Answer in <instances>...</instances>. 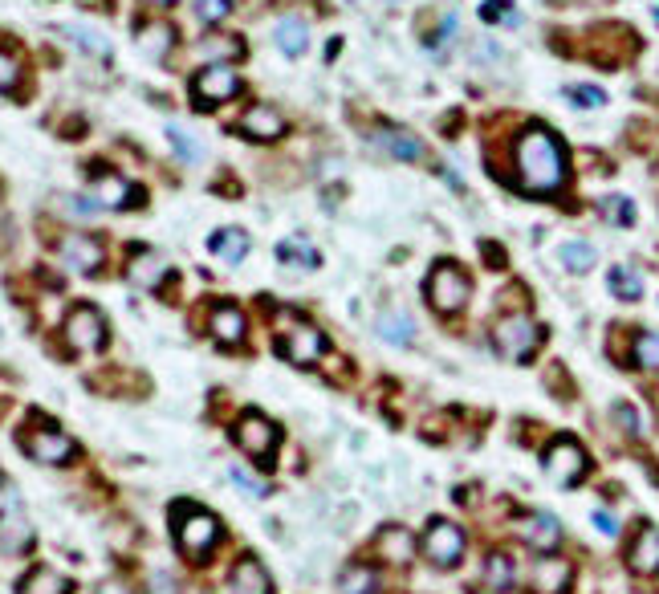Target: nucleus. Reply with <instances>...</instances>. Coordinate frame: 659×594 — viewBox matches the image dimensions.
<instances>
[{"label":"nucleus","instance_id":"2eb2a0df","mask_svg":"<svg viewBox=\"0 0 659 594\" xmlns=\"http://www.w3.org/2000/svg\"><path fill=\"white\" fill-rule=\"evenodd\" d=\"M241 131L249 135V139H257V143H269V139H281L285 135V118L273 110V106H249L245 114H241Z\"/></svg>","mask_w":659,"mask_h":594},{"label":"nucleus","instance_id":"412c9836","mask_svg":"<svg viewBox=\"0 0 659 594\" xmlns=\"http://www.w3.org/2000/svg\"><path fill=\"white\" fill-rule=\"evenodd\" d=\"M232 594H273V578L257 558H241L232 566Z\"/></svg>","mask_w":659,"mask_h":594},{"label":"nucleus","instance_id":"39448f33","mask_svg":"<svg viewBox=\"0 0 659 594\" xmlns=\"http://www.w3.org/2000/svg\"><path fill=\"white\" fill-rule=\"evenodd\" d=\"M236 444L245 448V456H253L257 464H269L273 452H277V428L265 420L261 411H245L241 420H236Z\"/></svg>","mask_w":659,"mask_h":594},{"label":"nucleus","instance_id":"393cba45","mask_svg":"<svg viewBox=\"0 0 659 594\" xmlns=\"http://www.w3.org/2000/svg\"><path fill=\"white\" fill-rule=\"evenodd\" d=\"M208 249H212L220 261L236 265V261H245V253H249V232H245V228H220V232L208 236Z\"/></svg>","mask_w":659,"mask_h":594},{"label":"nucleus","instance_id":"f03ea898","mask_svg":"<svg viewBox=\"0 0 659 594\" xmlns=\"http://www.w3.org/2000/svg\"><path fill=\"white\" fill-rule=\"evenodd\" d=\"M468 293H472V281H468V273H464L460 265L440 261V265L428 273V302H432V310H440V314H460V310L468 306Z\"/></svg>","mask_w":659,"mask_h":594},{"label":"nucleus","instance_id":"79ce46f5","mask_svg":"<svg viewBox=\"0 0 659 594\" xmlns=\"http://www.w3.org/2000/svg\"><path fill=\"white\" fill-rule=\"evenodd\" d=\"M228 477H232V485H241L245 493H253V497H265V485H261V481H253V477H249V472H241V468H232V472H228Z\"/></svg>","mask_w":659,"mask_h":594},{"label":"nucleus","instance_id":"5701e85b","mask_svg":"<svg viewBox=\"0 0 659 594\" xmlns=\"http://www.w3.org/2000/svg\"><path fill=\"white\" fill-rule=\"evenodd\" d=\"M33 546V525L21 513L0 517V554H25Z\"/></svg>","mask_w":659,"mask_h":594},{"label":"nucleus","instance_id":"f704fd0d","mask_svg":"<svg viewBox=\"0 0 659 594\" xmlns=\"http://www.w3.org/2000/svg\"><path fill=\"white\" fill-rule=\"evenodd\" d=\"M598 212H603L611 224H619V228H631L635 224V204L627 196H607L603 204H598Z\"/></svg>","mask_w":659,"mask_h":594},{"label":"nucleus","instance_id":"c85d7f7f","mask_svg":"<svg viewBox=\"0 0 659 594\" xmlns=\"http://www.w3.org/2000/svg\"><path fill=\"white\" fill-rule=\"evenodd\" d=\"M94 200H98L102 208H127V204L139 200V192H135L127 180H118V175H114V180H102V184H98Z\"/></svg>","mask_w":659,"mask_h":594},{"label":"nucleus","instance_id":"c9c22d12","mask_svg":"<svg viewBox=\"0 0 659 594\" xmlns=\"http://www.w3.org/2000/svg\"><path fill=\"white\" fill-rule=\"evenodd\" d=\"M167 139H171V147L179 151V159H184V163H200L204 159V147L188 135V131H179V127H167Z\"/></svg>","mask_w":659,"mask_h":594},{"label":"nucleus","instance_id":"cd10ccee","mask_svg":"<svg viewBox=\"0 0 659 594\" xmlns=\"http://www.w3.org/2000/svg\"><path fill=\"white\" fill-rule=\"evenodd\" d=\"M513 558L509 554H489V562H485V578H481V586H485V594H505L509 586H513Z\"/></svg>","mask_w":659,"mask_h":594},{"label":"nucleus","instance_id":"2f4dec72","mask_svg":"<svg viewBox=\"0 0 659 594\" xmlns=\"http://www.w3.org/2000/svg\"><path fill=\"white\" fill-rule=\"evenodd\" d=\"M375 590H379L375 566H346L342 570V594H375Z\"/></svg>","mask_w":659,"mask_h":594},{"label":"nucleus","instance_id":"473e14b6","mask_svg":"<svg viewBox=\"0 0 659 594\" xmlns=\"http://www.w3.org/2000/svg\"><path fill=\"white\" fill-rule=\"evenodd\" d=\"M611 293L623 297V302H639V297H643V277L635 269H627V265H615L611 269Z\"/></svg>","mask_w":659,"mask_h":594},{"label":"nucleus","instance_id":"423d86ee","mask_svg":"<svg viewBox=\"0 0 659 594\" xmlns=\"http://www.w3.org/2000/svg\"><path fill=\"white\" fill-rule=\"evenodd\" d=\"M277 346H281L285 359L297 363V367H310V363H318L322 354H326V338H322V330L310 326V322H289L285 334L277 338Z\"/></svg>","mask_w":659,"mask_h":594},{"label":"nucleus","instance_id":"b1692460","mask_svg":"<svg viewBox=\"0 0 659 594\" xmlns=\"http://www.w3.org/2000/svg\"><path fill=\"white\" fill-rule=\"evenodd\" d=\"M167 277V261L159 257V253H135L131 257V265H127V281L131 285H139V289H155L159 281Z\"/></svg>","mask_w":659,"mask_h":594},{"label":"nucleus","instance_id":"aec40b11","mask_svg":"<svg viewBox=\"0 0 659 594\" xmlns=\"http://www.w3.org/2000/svg\"><path fill=\"white\" fill-rule=\"evenodd\" d=\"M208 330H212V338H216L220 346H241L249 326H245V314L236 310V306H216Z\"/></svg>","mask_w":659,"mask_h":594},{"label":"nucleus","instance_id":"72a5a7b5","mask_svg":"<svg viewBox=\"0 0 659 594\" xmlns=\"http://www.w3.org/2000/svg\"><path fill=\"white\" fill-rule=\"evenodd\" d=\"M594 261H598V253H594L590 241H566V245H562V265H566L570 273H590Z\"/></svg>","mask_w":659,"mask_h":594},{"label":"nucleus","instance_id":"f257e3e1","mask_svg":"<svg viewBox=\"0 0 659 594\" xmlns=\"http://www.w3.org/2000/svg\"><path fill=\"white\" fill-rule=\"evenodd\" d=\"M517 188L529 196H554L566 184V151L550 127H525L513 147Z\"/></svg>","mask_w":659,"mask_h":594},{"label":"nucleus","instance_id":"4468645a","mask_svg":"<svg viewBox=\"0 0 659 594\" xmlns=\"http://www.w3.org/2000/svg\"><path fill=\"white\" fill-rule=\"evenodd\" d=\"M517 533H521V542H525L529 550H537V554H550V550H558V542H562V525H558L550 513H529V517L517 525Z\"/></svg>","mask_w":659,"mask_h":594},{"label":"nucleus","instance_id":"9d476101","mask_svg":"<svg viewBox=\"0 0 659 594\" xmlns=\"http://www.w3.org/2000/svg\"><path fill=\"white\" fill-rule=\"evenodd\" d=\"M66 342L74 350H102L106 346V322L94 306H78L66 318Z\"/></svg>","mask_w":659,"mask_h":594},{"label":"nucleus","instance_id":"f8f14e48","mask_svg":"<svg viewBox=\"0 0 659 594\" xmlns=\"http://www.w3.org/2000/svg\"><path fill=\"white\" fill-rule=\"evenodd\" d=\"M25 452L41 464H66L74 456V440L66 432H57V428H37L25 436Z\"/></svg>","mask_w":659,"mask_h":594},{"label":"nucleus","instance_id":"de8ad7c7","mask_svg":"<svg viewBox=\"0 0 659 594\" xmlns=\"http://www.w3.org/2000/svg\"><path fill=\"white\" fill-rule=\"evenodd\" d=\"M655 17H659V13H655Z\"/></svg>","mask_w":659,"mask_h":594},{"label":"nucleus","instance_id":"9b49d317","mask_svg":"<svg viewBox=\"0 0 659 594\" xmlns=\"http://www.w3.org/2000/svg\"><path fill=\"white\" fill-rule=\"evenodd\" d=\"M57 253H62L66 269H74V273H98V269H102V261H106V253H102V245L94 241V236H78V232L62 236V245H57Z\"/></svg>","mask_w":659,"mask_h":594},{"label":"nucleus","instance_id":"e433bc0d","mask_svg":"<svg viewBox=\"0 0 659 594\" xmlns=\"http://www.w3.org/2000/svg\"><path fill=\"white\" fill-rule=\"evenodd\" d=\"M635 363L643 371H659V334H639L635 338Z\"/></svg>","mask_w":659,"mask_h":594},{"label":"nucleus","instance_id":"7c9ffc66","mask_svg":"<svg viewBox=\"0 0 659 594\" xmlns=\"http://www.w3.org/2000/svg\"><path fill=\"white\" fill-rule=\"evenodd\" d=\"M375 330H379L387 342H399V346L415 338V322H411L407 314H395V310H391V314H379V318H375Z\"/></svg>","mask_w":659,"mask_h":594},{"label":"nucleus","instance_id":"6ab92c4d","mask_svg":"<svg viewBox=\"0 0 659 594\" xmlns=\"http://www.w3.org/2000/svg\"><path fill=\"white\" fill-rule=\"evenodd\" d=\"M273 41L285 57H302L310 49V25L302 17H277L273 25Z\"/></svg>","mask_w":659,"mask_h":594},{"label":"nucleus","instance_id":"a878e982","mask_svg":"<svg viewBox=\"0 0 659 594\" xmlns=\"http://www.w3.org/2000/svg\"><path fill=\"white\" fill-rule=\"evenodd\" d=\"M66 590H70L66 574H57V570H49V566H33L29 578L17 586V594H66Z\"/></svg>","mask_w":659,"mask_h":594},{"label":"nucleus","instance_id":"4c0bfd02","mask_svg":"<svg viewBox=\"0 0 659 594\" xmlns=\"http://www.w3.org/2000/svg\"><path fill=\"white\" fill-rule=\"evenodd\" d=\"M62 33H66L70 41H78L82 49H90L94 57H110V45H106L98 33H90V29H78V25H62Z\"/></svg>","mask_w":659,"mask_h":594},{"label":"nucleus","instance_id":"c756f323","mask_svg":"<svg viewBox=\"0 0 659 594\" xmlns=\"http://www.w3.org/2000/svg\"><path fill=\"white\" fill-rule=\"evenodd\" d=\"M277 261L297 265V269H314V265H318V249H314L310 241H302V236H293V241L277 245Z\"/></svg>","mask_w":659,"mask_h":594},{"label":"nucleus","instance_id":"58836bf2","mask_svg":"<svg viewBox=\"0 0 659 594\" xmlns=\"http://www.w3.org/2000/svg\"><path fill=\"white\" fill-rule=\"evenodd\" d=\"M232 13V0H196V17L204 25H220Z\"/></svg>","mask_w":659,"mask_h":594},{"label":"nucleus","instance_id":"37998d69","mask_svg":"<svg viewBox=\"0 0 659 594\" xmlns=\"http://www.w3.org/2000/svg\"><path fill=\"white\" fill-rule=\"evenodd\" d=\"M615 420H619L627 432H639V411H631L627 403H619V407H615Z\"/></svg>","mask_w":659,"mask_h":594},{"label":"nucleus","instance_id":"bb28decb","mask_svg":"<svg viewBox=\"0 0 659 594\" xmlns=\"http://www.w3.org/2000/svg\"><path fill=\"white\" fill-rule=\"evenodd\" d=\"M245 53V41L241 37H228V33H208L200 41V57H208L212 66H224L228 57H241Z\"/></svg>","mask_w":659,"mask_h":594},{"label":"nucleus","instance_id":"ddd939ff","mask_svg":"<svg viewBox=\"0 0 659 594\" xmlns=\"http://www.w3.org/2000/svg\"><path fill=\"white\" fill-rule=\"evenodd\" d=\"M570 582H574V566L566 558H537V566L529 574L533 594H566Z\"/></svg>","mask_w":659,"mask_h":594},{"label":"nucleus","instance_id":"f3484780","mask_svg":"<svg viewBox=\"0 0 659 594\" xmlns=\"http://www.w3.org/2000/svg\"><path fill=\"white\" fill-rule=\"evenodd\" d=\"M411 554H415V538H411L407 529L391 525V529L379 533V542H375V558H379V562H387V566H407Z\"/></svg>","mask_w":659,"mask_h":594},{"label":"nucleus","instance_id":"7ed1b4c3","mask_svg":"<svg viewBox=\"0 0 659 594\" xmlns=\"http://www.w3.org/2000/svg\"><path fill=\"white\" fill-rule=\"evenodd\" d=\"M537 326H533V318H525V314H505L497 326H493V342H497V350L505 354V359H513V363H525L529 354L537 350Z\"/></svg>","mask_w":659,"mask_h":594},{"label":"nucleus","instance_id":"0eeeda50","mask_svg":"<svg viewBox=\"0 0 659 594\" xmlns=\"http://www.w3.org/2000/svg\"><path fill=\"white\" fill-rule=\"evenodd\" d=\"M546 477L562 489L578 485L586 477V452L578 440H554L550 452H546Z\"/></svg>","mask_w":659,"mask_h":594},{"label":"nucleus","instance_id":"a19ab883","mask_svg":"<svg viewBox=\"0 0 659 594\" xmlns=\"http://www.w3.org/2000/svg\"><path fill=\"white\" fill-rule=\"evenodd\" d=\"M566 98L578 102V106H603L607 102V94L594 90V86H574V90H566Z\"/></svg>","mask_w":659,"mask_h":594},{"label":"nucleus","instance_id":"dca6fc26","mask_svg":"<svg viewBox=\"0 0 659 594\" xmlns=\"http://www.w3.org/2000/svg\"><path fill=\"white\" fill-rule=\"evenodd\" d=\"M371 143L383 147L391 159H403V163H419V159H424V143H419L415 135H407V131H399V127L371 131Z\"/></svg>","mask_w":659,"mask_h":594},{"label":"nucleus","instance_id":"a211bd4d","mask_svg":"<svg viewBox=\"0 0 659 594\" xmlns=\"http://www.w3.org/2000/svg\"><path fill=\"white\" fill-rule=\"evenodd\" d=\"M627 562H631V570L643 574V578H655V574H659V529H651V525L639 529V538H635Z\"/></svg>","mask_w":659,"mask_h":594},{"label":"nucleus","instance_id":"49530a36","mask_svg":"<svg viewBox=\"0 0 659 594\" xmlns=\"http://www.w3.org/2000/svg\"><path fill=\"white\" fill-rule=\"evenodd\" d=\"M143 5H151V9H171L175 0H143Z\"/></svg>","mask_w":659,"mask_h":594},{"label":"nucleus","instance_id":"ea45409f","mask_svg":"<svg viewBox=\"0 0 659 594\" xmlns=\"http://www.w3.org/2000/svg\"><path fill=\"white\" fill-rule=\"evenodd\" d=\"M17 78H21V66L13 62L9 53H0V94H9L17 86Z\"/></svg>","mask_w":659,"mask_h":594},{"label":"nucleus","instance_id":"20e7f679","mask_svg":"<svg viewBox=\"0 0 659 594\" xmlns=\"http://www.w3.org/2000/svg\"><path fill=\"white\" fill-rule=\"evenodd\" d=\"M179 550H184L192 562H204V554L220 542V521L204 509H184V521H179Z\"/></svg>","mask_w":659,"mask_h":594},{"label":"nucleus","instance_id":"4be33fe9","mask_svg":"<svg viewBox=\"0 0 659 594\" xmlns=\"http://www.w3.org/2000/svg\"><path fill=\"white\" fill-rule=\"evenodd\" d=\"M135 41H139V49L151 57V62H163V57H171V49H175V29L167 21H147Z\"/></svg>","mask_w":659,"mask_h":594},{"label":"nucleus","instance_id":"6e6552de","mask_svg":"<svg viewBox=\"0 0 659 594\" xmlns=\"http://www.w3.org/2000/svg\"><path fill=\"white\" fill-rule=\"evenodd\" d=\"M192 90H196V102L200 106H224L241 94V78H236L232 66H204L196 78H192Z\"/></svg>","mask_w":659,"mask_h":594},{"label":"nucleus","instance_id":"a18cd8bd","mask_svg":"<svg viewBox=\"0 0 659 594\" xmlns=\"http://www.w3.org/2000/svg\"><path fill=\"white\" fill-rule=\"evenodd\" d=\"M98 594H135V590H131L123 578H106V582L98 586Z\"/></svg>","mask_w":659,"mask_h":594},{"label":"nucleus","instance_id":"c03bdc74","mask_svg":"<svg viewBox=\"0 0 659 594\" xmlns=\"http://www.w3.org/2000/svg\"><path fill=\"white\" fill-rule=\"evenodd\" d=\"M594 525L603 529L607 538H619V521H615V513H603V509H598V513H594Z\"/></svg>","mask_w":659,"mask_h":594},{"label":"nucleus","instance_id":"1a4fd4ad","mask_svg":"<svg viewBox=\"0 0 659 594\" xmlns=\"http://www.w3.org/2000/svg\"><path fill=\"white\" fill-rule=\"evenodd\" d=\"M424 554L432 566H456L464 554V533L452 521H432L424 533Z\"/></svg>","mask_w":659,"mask_h":594}]
</instances>
